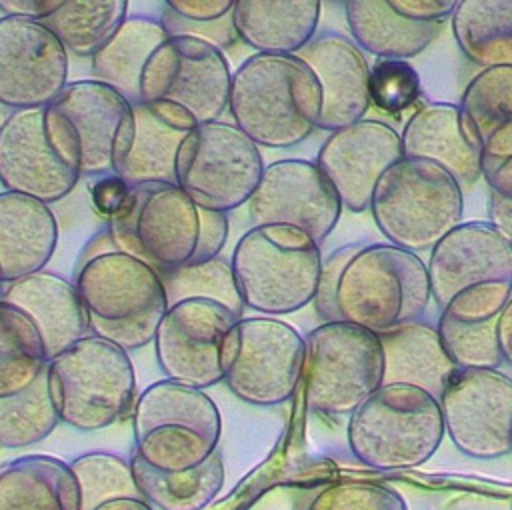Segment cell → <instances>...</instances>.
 I'll return each mask as SVG.
<instances>
[{
    "mask_svg": "<svg viewBox=\"0 0 512 510\" xmlns=\"http://www.w3.org/2000/svg\"><path fill=\"white\" fill-rule=\"evenodd\" d=\"M402 158V140L396 128L382 120L364 118L330 132L314 162L334 186L342 208L364 212L370 210L382 174Z\"/></svg>",
    "mask_w": 512,
    "mask_h": 510,
    "instance_id": "obj_19",
    "label": "cell"
},
{
    "mask_svg": "<svg viewBox=\"0 0 512 510\" xmlns=\"http://www.w3.org/2000/svg\"><path fill=\"white\" fill-rule=\"evenodd\" d=\"M46 374L28 390L0 398V448H26L42 442L58 426Z\"/></svg>",
    "mask_w": 512,
    "mask_h": 510,
    "instance_id": "obj_37",
    "label": "cell"
},
{
    "mask_svg": "<svg viewBox=\"0 0 512 510\" xmlns=\"http://www.w3.org/2000/svg\"><path fill=\"white\" fill-rule=\"evenodd\" d=\"M510 510H512V506H510Z\"/></svg>",
    "mask_w": 512,
    "mask_h": 510,
    "instance_id": "obj_53",
    "label": "cell"
},
{
    "mask_svg": "<svg viewBox=\"0 0 512 510\" xmlns=\"http://www.w3.org/2000/svg\"><path fill=\"white\" fill-rule=\"evenodd\" d=\"M164 6L190 24H210L232 14L234 0H166Z\"/></svg>",
    "mask_w": 512,
    "mask_h": 510,
    "instance_id": "obj_47",
    "label": "cell"
},
{
    "mask_svg": "<svg viewBox=\"0 0 512 510\" xmlns=\"http://www.w3.org/2000/svg\"><path fill=\"white\" fill-rule=\"evenodd\" d=\"M128 18L126 0H64L46 24L68 54L92 58Z\"/></svg>",
    "mask_w": 512,
    "mask_h": 510,
    "instance_id": "obj_36",
    "label": "cell"
},
{
    "mask_svg": "<svg viewBox=\"0 0 512 510\" xmlns=\"http://www.w3.org/2000/svg\"><path fill=\"white\" fill-rule=\"evenodd\" d=\"M0 300L20 308L34 322L48 360L90 334L88 314L74 280L52 270L44 268L6 282Z\"/></svg>",
    "mask_w": 512,
    "mask_h": 510,
    "instance_id": "obj_24",
    "label": "cell"
},
{
    "mask_svg": "<svg viewBox=\"0 0 512 510\" xmlns=\"http://www.w3.org/2000/svg\"><path fill=\"white\" fill-rule=\"evenodd\" d=\"M80 492V510H94L96 506L114 498H142L134 482L130 458L114 452L92 450L76 456L70 462Z\"/></svg>",
    "mask_w": 512,
    "mask_h": 510,
    "instance_id": "obj_39",
    "label": "cell"
},
{
    "mask_svg": "<svg viewBox=\"0 0 512 510\" xmlns=\"http://www.w3.org/2000/svg\"><path fill=\"white\" fill-rule=\"evenodd\" d=\"M64 0H0V12L4 16L44 22L50 18Z\"/></svg>",
    "mask_w": 512,
    "mask_h": 510,
    "instance_id": "obj_49",
    "label": "cell"
},
{
    "mask_svg": "<svg viewBox=\"0 0 512 510\" xmlns=\"http://www.w3.org/2000/svg\"><path fill=\"white\" fill-rule=\"evenodd\" d=\"M80 176L52 148L44 108L10 112L0 124V184L6 192L56 204L78 184Z\"/></svg>",
    "mask_w": 512,
    "mask_h": 510,
    "instance_id": "obj_20",
    "label": "cell"
},
{
    "mask_svg": "<svg viewBox=\"0 0 512 510\" xmlns=\"http://www.w3.org/2000/svg\"><path fill=\"white\" fill-rule=\"evenodd\" d=\"M512 298V282H484L470 286L456 294L442 310L440 316L466 322V324H480L488 320H498L504 306Z\"/></svg>",
    "mask_w": 512,
    "mask_h": 510,
    "instance_id": "obj_43",
    "label": "cell"
},
{
    "mask_svg": "<svg viewBox=\"0 0 512 510\" xmlns=\"http://www.w3.org/2000/svg\"><path fill=\"white\" fill-rule=\"evenodd\" d=\"M344 18L350 38L378 60H408L440 34V24H420L396 12L390 0H348Z\"/></svg>",
    "mask_w": 512,
    "mask_h": 510,
    "instance_id": "obj_30",
    "label": "cell"
},
{
    "mask_svg": "<svg viewBox=\"0 0 512 510\" xmlns=\"http://www.w3.org/2000/svg\"><path fill=\"white\" fill-rule=\"evenodd\" d=\"M246 206L252 226H294L320 246L342 214L330 180L316 162L302 158L268 164Z\"/></svg>",
    "mask_w": 512,
    "mask_h": 510,
    "instance_id": "obj_17",
    "label": "cell"
},
{
    "mask_svg": "<svg viewBox=\"0 0 512 510\" xmlns=\"http://www.w3.org/2000/svg\"><path fill=\"white\" fill-rule=\"evenodd\" d=\"M460 108L484 156V174L512 158V68H486L466 84Z\"/></svg>",
    "mask_w": 512,
    "mask_h": 510,
    "instance_id": "obj_31",
    "label": "cell"
},
{
    "mask_svg": "<svg viewBox=\"0 0 512 510\" xmlns=\"http://www.w3.org/2000/svg\"><path fill=\"white\" fill-rule=\"evenodd\" d=\"M232 72L214 44L194 36H168L146 62L140 100L184 110L196 124L220 120L228 110Z\"/></svg>",
    "mask_w": 512,
    "mask_h": 510,
    "instance_id": "obj_14",
    "label": "cell"
},
{
    "mask_svg": "<svg viewBox=\"0 0 512 510\" xmlns=\"http://www.w3.org/2000/svg\"><path fill=\"white\" fill-rule=\"evenodd\" d=\"M320 14L318 0H236L232 24L256 54H298L318 34Z\"/></svg>",
    "mask_w": 512,
    "mask_h": 510,
    "instance_id": "obj_27",
    "label": "cell"
},
{
    "mask_svg": "<svg viewBox=\"0 0 512 510\" xmlns=\"http://www.w3.org/2000/svg\"><path fill=\"white\" fill-rule=\"evenodd\" d=\"M44 124L52 148L80 178L120 174L134 140V104L94 78L76 80L44 108Z\"/></svg>",
    "mask_w": 512,
    "mask_h": 510,
    "instance_id": "obj_5",
    "label": "cell"
},
{
    "mask_svg": "<svg viewBox=\"0 0 512 510\" xmlns=\"http://www.w3.org/2000/svg\"><path fill=\"white\" fill-rule=\"evenodd\" d=\"M446 430L438 398L412 384H382L350 418L352 456L374 470H406L428 462Z\"/></svg>",
    "mask_w": 512,
    "mask_h": 510,
    "instance_id": "obj_8",
    "label": "cell"
},
{
    "mask_svg": "<svg viewBox=\"0 0 512 510\" xmlns=\"http://www.w3.org/2000/svg\"><path fill=\"white\" fill-rule=\"evenodd\" d=\"M46 350L34 322L0 300V398L28 390L46 372Z\"/></svg>",
    "mask_w": 512,
    "mask_h": 510,
    "instance_id": "obj_35",
    "label": "cell"
},
{
    "mask_svg": "<svg viewBox=\"0 0 512 510\" xmlns=\"http://www.w3.org/2000/svg\"><path fill=\"white\" fill-rule=\"evenodd\" d=\"M70 54L42 22L0 18V106L46 108L68 84Z\"/></svg>",
    "mask_w": 512,
    "mask_h": 510,
    "instance_id": "obj_18",
    "label": "cell"
},
{
    "mask_svg": "<svg viewBox=\"0 0 512 510\" xmlns=\"http://www.w3.org/2000/svg\"><path fill=\"white\" fill-rule=\"evenodd\" d=\"M266 164L256 146L232 122L198 124L176 154V184L202 208L228 214L248 204Z\"/></svg>",
    "mask_w": 512,
    "mask_h": 510,
    "instance_id": "obj_13",
    "label": "cell"
},
{
    "mask_svg": "<svg viewBox=\"0 0 512 510\" xmlns=\"http://www.w3.org/2000/svg\"><path fill=\"white\" fill-rule=\"evenodd\" d=\"M140 496L158 510H204L224 486V458L214 452L206 462L184 472H162L136 454L130 456Z\"/></svg>",
    "mask_w": 512,
    "mask_h": 510,
    "instance_id": "obj_34",
    "label": "cell"
},
{
    "mask_svg": "<svg viewBox=\"0 0 512 510\" xmlns=\"http://www.w3.org/2000/svg\"><path fill=\"white\" fill-rule=\"evenodd\" d=\"M432 302L426 262L388 242H362L344 264L336 294V322L384 334L422 320Z\"/></svg>",
    "mask_w": 512,
    "mask_h": 510,
    "instance_id": "obj_4",
    "label": "cell"
},
{
    "mask_svg": "<svg viewBox=\"0 0 512 510\" xmlns=\"http://www.w3.org/2000/svg\"><path fill=\"white\" fill-rule=\"evenodd\" d=\"M74 284L92 336L126 352L154 342L168 310L162 276L146 262L118 250L108 228L86 244Z\"/></svg>",
    "mask_w": 512,
    "mask_h": 510,
    "instance_id": "obj_2",
    "label": "cell"
},
{
    "mask_svg": "<svg viewBox=\"0 0 512 510\" xmlns=\"http://www.w3.org/2000/svg\"><path fill=\"white\" fill-rule=\"evenodd\" d=\"M370 214L388 244L420 254L464 222V192L442 166L402 158L378 180Z\"/></svg>",
    "mask_w": 512,
    "mask_h": 510,
    "instance_id": "obj_10",
    "label": "cell"
},
{
    "mask_svg": "<svg viewBox=\"0 0 512 510\" xmlns=\"http://www.w3.org/2000/svg\"><path fill=\"white\" fill-rule=\"evenodd\" d=\"M114 246L160 276L220 256L228 216L198 206L178 184L132 186L124 208L106 222Z\"/></svg>",
    "mask_w": 512,
    "mask_h": 510,
    "instance_id": "obj_1",
    "label": "cell"
},
{
    "mask_svg": "<svg viewBox=\"0 0 512 510\" xmlns=\"http://www.w3.org/2000/svg\"><path fill=\"white\" fill-rule=\"evenodd\" d=\"M0 510H80L70 464L48 454L0 464Z\"/></svg>",
    "mask_w": 512,
    "mask_h": 510,
    "instance_id": "obj_29",
    "label": "cell"
},
{
    "mask_svg": "<svg viewBox=\"0 0 512 510\" xmlns=\"http://www.w3.org/2000/svg\"><path fill=\"white\" fill-rule=\"evenodd\" d=\"M302 510H408L394 488L372 482H334L318 488Z\"/></svg>",
    "mask_w": 512,
    "mask_h": 510,
    "instance_id": "obj_42",
    "label": "cell"
},
{
    "mask_svg": "<svg viewBox=\"0 0 512 510\" xmlns=\"http://www.w3.org/2000/svg\"><path fill=\"white\" fill-rule=\"evenodd\" d=\"M94 510H154L144 498H114Z\"/></svg>",
    "mask_w": 512,
    "mask_h": 510,
    "instance_id": "obj_51",
    "label": "cell"
},
{
    "mask_svg": "<svg viewBox=\"0 0 512 510\" xmlns=\"http://www.w3.org/2000/svg\"><path fill=\"white\" fill-rule=\"evenodd\" d=\"M304 340V400L312 414L350 418L384 384L378 334L348 322H322Z\"/></svg>",
    "mask_w": 512,
    "mask_h": 510,
    "instance_id": "obj_11",
    "label": "cell"
},
{
    "mask_svg": "<svg viewBox=\"0 0 512 510\" xmlns=\"http://www.w3.org/2000/svg\"><path fill=\"white\" fill-rule=\"evenodd\" d=\"M422 96L416 68L408 60H378L370 66V102L386 114H402Z\"/></svg>",
    "mask_w": 512,
    "mask_h": 510,
    "instance_id": "obj_41",
    "label": "cell"
},
{
    "mask_svg": "<svg viewBox=\"0 0 512 510\" xmlns=\"http://www.w3.org/2000/svg\"><path fill=\"white\" fill-rule=\"evenodd\" d=\"M452 36L480 70L512 68V0H458Z\"/></svg>",
    "mask_w": 512,
    "mask_h": 510,
    "instance_id": "obj_33",
    "label": "cell"
},
{
    "mask_svg": "<svg viewBox=\"0 0 512 510\" xmlns=\"http://www.w3.org/2000/svg\"><path fill=\"white\" fill-rule=\"evenodd\" d=\"M46 384L58 420L80 430H104L132 416L138 390L126 350L88 334L46 364Z\"/></svg>",
    "mask_w": 512,
    "mask_h": 510,
    "instance_id": "obj_7",
    "label": "cell"
},
{
    "mask_svg": "<svg viewBox=\"0 0 512 510\" xmlns=\"http://www.w3.org/2000/svg\"><path fill=\"white\" fill-rule=\"evenodd\" d=\"M496 324L498 320L466 324L438 316L436 330L458 370H500L504 358L498 346Z\"/></svg>",
    "mask_w": 512,
    "mask_h": 510,
    "instance_id": "obj_40",
    "label": "cell"
},
{
    "mask_svg": "<svg viewBox=\"0 0 512 510\" xmlns=\"http://www.w3.org/2000/svg\"><path fill=\"white\" fill-rule=\"evenodd\" d=\"M2 286H4V282H2V278H0V290H2Z\"/></svg>",
    "mask_w": 512,
    "mask_h": 510,
    "instance_id": "obj_52",
    "label": "cell"
},
{
    "mask_svg": "<svg viewBox=\"0 0 512 510\" xmlns=\"http://www.w3.org/2000/svg\"><path fill=\"white\" fill-rule=\"evenodd\" d=\"M228 112L256 146L292 148L318 130L322 88L296 54H252L232 72Z\"/></svg>",
    "mask_w": 512,
    "mask_h": 510,
    "instance_id": "obj_3",
    "label": "cell"
},
{
    "mask_svg": "<svg viewBox=\"0 0 512 510\" xmlns=\"http://www.w3.org/2000/svg\"><path fill=\"white\" fill-rule=\"evenodd\" d=\"M130 190H132V186L126 180H122L118 174H106V176L92 178L90 188H88L92 208L106 222L124 208V204L130 196Z\"/></svg>",
    "mask_w": 512,
    "mask_h": 510,
    "instance_id": "obj_46",
    "label": "cell"
},
{
    "mask_svg": "<svg viewBox=\"0 0 512 510\" xmlns=\"http://www.w3.org/2000/svg\"><path fill=\"white\" fill-rule=\"evenodd\" d=\"M162 284L168 306L190 298H202L218 302L230 308L238 318H244L246 308L236 286L232 264L224 256H214L162 274Z\"/></svg>",
    "mask_w": 512,
    "mask_h": 510,
    "instance_id": "obj_38",
    "label": "cell"
},
{
    "mask_svg": "<svg viewBox=\"0 0 512 510\" xmlns=\"http://www.w3.org/2000/svg\"><path fill=\"white\" fill-rule=\"evenodd\" d=\"M322 88L318 128L336 132L364 120L370 110V66L358 44L336 30L318 32L298 54Z\"/></svg>",
    "mask_w": 512,
    "mask_h": 510,
    "instance_id": "obj_22",
    "label": "cell"
},
{
    "mask_svg": "<svg viewBox=\"0 0 512 510\" xmlns=\"http://www.w3.org/2000/svg\"><path fill=\"white\" fill-rule=\"evenodd\" d=\"M236 320L230 308L212 300L168 306L152 342L166 380L200 390L224 382V346Z\"/></svg>",
    "mask_w": 512,
    "mask_h": 510,
    "instance_id": "obj_15",
    "label": "cell"
},
{
    "mask_svg": "<svg viewBox=\"0 0 512 510\" xmlns=\"http://www.w3.org/2000/svg\"><path fill=\"white\" fill-rule=\"evenodd\" d=\"M306 340L274 316H244L232 326L224 346V384L252 406L288 402L302 378Z\"/></svg>",
    "mask_w": 512,
    "mask_h": 510,
    "instance_id": "obj_12",
    "label": "cell"
},
{
    "mask_svg": "<svg viewBox=\"0 0 512 510\" xmlns=\"http://www.w3.org/2000/svg\"><path fill=\"white\" fill-rule=\"evenodd\" d=\"M496 336H498V346L504 358V364L512 366V298L504 306L498 324H496Z\"/></svg>",
    "mask_w": 512,
    "mask_h": 510,
    "instance_id": "obj_50",
    "label": "cell"
},
{
    "mask_svg": "<svg viewBox=\"0 0 512 510\" xmlns=\"http://www.w3.org/2000/svg\"><path fill=\"white\" fill-rule=\"evenodd\" d=\"M426 270L432 300L442 310L470 286L512 282V242L488 220L462 222L430 250Z\"/></svg>",
    "mask_w": 512,
    "mask_h": 510,
    "instance_id": "obj_21",
    "label": "cell"
},
{
    "mask_svg": "<svg viewBox=\"0 0 512 510\" xmlns=\"http://www.w3.org/2000/svg\"><path fill=\"white\" fill-rule=\"evenodd\" d=\"M444 430L468 458L512 454V378L500 370H456L440 398Z\"/></svg>",
    "mask_w": 512,
    "mask_h": 510,
    "instance_id": "obj_16",
    "label": "cell"
},
{
    "mask_svg": "<svg viewBox=\"0 0 512 510\" xmlns=\"http://www.w3.org/2000/svg\"><path fill=\"white\" fill-rule=\"evenodd\" d=\"M320 244L294 226H252L232 250V272L244 308L262 316H284L314 302Z\"/></svg>",
    "mask_w": 512,
    "mask_h": 510,
    "instance_id": "obj_6",
    "label": "cell"
},
{
    "mask_svg": "<svg viewBox=\"0 0 512 510\" xmlns=\"http://www.w3.org/2000/svg\"><path fill=\"white\" fill-rule=\"evenodd\" d=\"M404 158H422L442 166L462 188L470 192L484 178V156L480 142L466 120L460 104L428 102L404 124Z\"/></svg>",
    "mask_w": 512,
    "mask_h": 510,
    "instance_id": "obj_23",
    "label": "cell"
},
{
    "mask_svg": "<svg viewBox=\"0 0 512 510\" xmlns=\"http://www.w3.org/2000/svg\"><path fill=\"white\" fill-rule=\"evenodd\" d=\"M58 244V222L48 204L30 196L0 192V278L44 270Z\"/></svg>",
    "mask_w": 512,
    "mask_h": 510,
    "instance_id": "obj_25",
    "label": "cell"
},
{
    "mask_svg": "<svg viewBox=\"0 0 512 510\" xmlns=\"http://www.w3.org/2000/svg\"><path fill=\"white\" fill-rule=\"evenodd\" d=\"M222 418L200 388L158 380L144 388L132 410V438L140 460L162 472H184L218 452Z\"/></svg>",
    "mask_w": 512,
    "mask_h": 510,
    "instance_id": "obj_9",
    "label": "cell"
},
{
    "mask_svg": "<svg viewBox=\"0 0 512 510\" xmlns=\"http://www.w3.org/2000/svg\"><path fill=\"white\" fill-rule=\"evenodd\" d=\"M362 246V242H352L344 244L336 250H332L324 260H322V272H320V282L318 290L314 296V310L322 322H336V312H334V294L336 286L342 274L344 264L356 254V250Z\"/></svg>",
    "mask_w": 512,
    "mask_h": 510,
    "instance_id": "obj_45",
    "label": "cell"
},
{
    "mask_svg": "<svg viewBox=\"0 0 512 510\" xmlns=\"http://www.w3.org/2000/svg\"><path fill=\"white\" fill-rule=\"evenodd\" d=\"M378 336L384 350V384H412L440 398L458 368L446 354L436 326L416 320Z\"/></svg>",
    "mask_w": 512,
    "mask_h": 510,
    "instance_id": "obj_28",
    "label": "cell"
},
{
    "mask_svg": "<svg viewBox=\"0 0 512 510\" xmlns=\"http://www.w3.org/2000/svg\"><path fill=\"white\" fill-rule=\"evenodd\" d=\"M166 38L168 32L160 20L128 16L114 36L90 58L92 78L120 92L130 104H138L142 70Z\"/></svg>",
    "mask_w": 512,
    "mask_h": 510,
    "instance_id": "obj_32",
    "label": "cell"
},
{
    "mask_svg": "<svg viewBox=\"0 0 512 510\" xmlns=\"http://www.w3.org/2000/svg\"><path fill=\"white\" fill-rule=\"evenodd\" d=\"M196 126L190 114L170 104H134V140L118 176L130 186L148 182L176 184L178 148Z\"/></svg>",
    "mask_w": 512,
    "mask_h": 510,
    "instance_id": "obj_26",
    "label": "cell"
},
{
    "mask_svg": "<svg viewBox=\"0 0 512 510\" xmlns=\"http://www.w3.org/2000/svg\"><path fill=\"white\" fill-rule=\"evenodd\" d=\"M402 16L420 24H442L452 18L458 0H390Z\"/></svg>",
    "mask_w": 512,
    "mask_h": 510,
    "instance_id": "obj_48",
    "label": "cell"
},
{
    "mask_svg": "<svg viewBox=\"0 0 512 510\" xmlns=\"http://www.w3.org/2000/svg\"><path fill=\"white\" fill-rule=\"evenodd\" d=\"M488 184V222L512 242V158L484 174Z\"/></svg>",
    "mask_w": 512,
    "mask_h": 510,
    "instance_id": "obj_44",
    "label": "cell"
}]
</instances>
